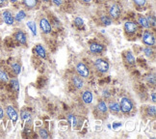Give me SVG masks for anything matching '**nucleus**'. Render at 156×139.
I'll list each match as a JSON object with an SVG mask.
<instances>
[{
    "label": "nucleus",
    "instance_id": "58836bf2",
    "mask_svg": "<svg viewBox=\"0 0 156 139\" xmlns=\"http://www.w3.org/2000/svg\"><path fill=\"white\" fill-rule=\"evenodd\" d=\"M80 2H82L83 4H86V5H89L93 2V0H79Z\"/></svg>",
    "mask_w": 156,
    "mask_h": 139
},
{
    "label": "nucleus",
    "instance_id": "7c9ffc66",
    "mask_svg": "<svg viewBox=\"0 0 156 139\" xmlns=\"http://www.w3.org/2000/svg\"><path fill=\"white\" fill-rule=\"evenodd\" d=\"M20 118L22 121H31L32 119V115L31 113H30V111H28V109H22L20 111Z\"/></svg>",
    "mask_w": 156,
    "mask_h": 139
},
{
    "label": "nucleus",
    "instance_id": "dca6fc26",
    "mask_svg": "<svg viewBox=\"0 0 156 139\" xmlns=\"http://www.w3.org/2000/svg\"><path fill=\"white\" fill-rule=\"evenodd\" d=\"M122 58H123V62L124 64L127 66V67H134L136 65V60L133 52L131 50H125L122 53Z\"/></svg>",
    "mask_w": 156,
    "mask_h": 139
},
{
    "label": "nucleus",
    "instance_id": "0eeeda50",
    "mask_svg": "<svg viewBox=\"0 0 156 139\" xmlns=\"http://www.w3.org/2000/svg\"><path fill=\"white\" fill-rule=\"evenodd\" d=\"M69 79L70 85L76 90H81L85 88V79L83 77H81L78 74H76L75 71H71L69 75Z\"/></svg>",
    "mask_w": 156,
    "mask_h": 139
},
{
    "label": "nucleus",
    "instance_id": "2f4dec72",
    "mask_svg": "<svg viewBox=\"0 0 156 139\" xmlns=\"http://www.w3.org/2000/svg\"><path fill=\"white\" fill-rule=\"evenodd\" d=\"M143 51L145 53V55L148 58H151L154 55V49L152 46H147L143 48Z\"/></svg>",
    "mask_w": 156,
    "mask_h": 139
},
{
    "label": "nucleus",
    "instance_id": "7ed1b4c3",
    "mask_svg": "<svg viewBox=\"0 0 156 139\" xmlns=\"http://www.w3.org/2000/svg\"><path fill=\"white\" fill-rule=\"evenodd\" d=\"M92 71L100 75H106L110 69V64L104 57H95L92 61Z\"/></svg>",
    "mask_w": 156,
    "mask_h": 139
},
{
    "label": "nucleus",
    "instance_id": "4be33fe9",
    "mask_svg": "<svg viewBox=\"0 0 156 139\" xmlns=\"http://www.w3.org/2000/svg\"><path fill=\"white\" fill-rule=\"evenodd\" d=\"M67 119L69 121V123L70 124V126H73V129H76L81 123V120L79 119V117L73 113H69L67 115Z\"/></svg>",
    "mask_w": 156,
    "mask_h": 139
},
{
    "label": "nucleus",
    "instance_id": "a18cd8bd",
    "mask_svg": "<svg viewBox=\"0 0 156 139\" xmlns=\"http://www.w3.org/2000/svg\"><path fill=\"white\" fill-rule=\"evenodd\" d=\"M111 1H119V0H111Z\"/></svg>",
    "mask_w": 156,
    "mask_h": 139
},
{
    "label": "nucleus",
    "instance_id": "c9c22d12",
    "mask_svg": "<svg viewBox=\"0 0 156 139\" xmlns=\"http://www.w3.org/2000/svg\"><path fill=\"white\" fill-rule=\"evenodd\" d=\"M8 0H0V8H5L8 5Z\"/></svg>",
    "mask_w": 156,
    "mask_h": 139
},
{
    "label": "nucleus",
    "instance_id": "4468645a",
    "mask_svg": "<svg viewBox=\"0 0 156 139\" xmlns=\"http://www.w3.org/2000/svg\"><path fill=\"white\" fill-rule=\"evenodd\" d=\"M107 106H108V110H109V113L113 114V115L119 116L121 115V107H119V101H115V100H109L107 102Z\"/></svg>",
    "mask_w": 156,
    "mask_h": 139
},
{
    "label": "nucleus",
    "instance_id": "f8f14e48",
    "mask_svg": "<svg viewBox=\"0 0 156 139\" xmlns=\"http://www.w3.org/2000/svg\"><path fill=\"white\" fill-rule=\"evenodd\" d=\"M13 38L17 44L21 46L27 45V34L24 32V30L22 29H16L13 34Z\"/></svg>",
    "mask_w": 156,
    "mask_h": 139
},
{
    "label": "nucleus",
    "instance_id": "6ab92c4d",
    "mask_svg": "<svg viewBox=\"0 0 156 139\" xmlns=\"http://www.w3.org/2000/svg\"><path fill=\"white\" fill-rule=\"evenodd\" d=\"M138 25H139L142 29H151V26H149L148 21L147 20V16L143 14H137L135 16V20H134Z\"/></svg>",
    "mask_w": 156,
    "mask_h": 139
},
{
    "label": "nucleus",
    "instance_id": "c03bdc74",
    "mask_svg": "<svg viewBox=\"0 0 156 139\" xmlns=\"http://www.w3.org/2000/svg\"><path fill=\"white\" fill-rule=\"evenodd\" d=\"M0 50H1V41H0Z\"/></svg>",
    "mask_w": 156,
    "mask_h": 139
},
{
    "label": "nucleus",
    "instance_id": "473e14b6",
    "mask_svg": "<svg viewBox=\"0 0 156 139\" xmlns=\"http://www.w3.org/2000/svg\"><path fill=\"white\" fill-rule=\"evenodd\" d=\"M38 134L41 138H44V139H46V138H49L50 135H49V132L47 131L44 128H40L38 129Z\"/></svg>",
    "mask_w": 156,
    "mask_h": 139
},
{
    "label": "nucleus",
    "instance_id": "9b49d317",
    "mask_svg": "<svg viewBox=\"0 0 156 139\" xmlns=\"http://www.w3.org/2000/svg\"><path fill=\"white\" fill-rule=\"evenodd\" d=\"M1 19L5 24H7L9 26H13L15 24V16L13 11L10 9H4L1 13Z\"/></svg>",
    "mask_w": 156,
    "mask_h": 139
},
{
    "label": "nucleus",
    "instance_id": "ddd939ff",
    "mask_svg": "<svg viewBox=\"0 0 156 139\" xmlns=\"http://www.w3.org/2000/svg\"><path fill=\"white\" fill-rule=\"evenodd\" d=\"M5 113L7 117L12 121L13 123H16L17 120H19V113H17L16 109L15 108V106H13L12 104H8L5 107Z\"/></svg>",
    "mask_w": 156,
    "mask_h": 139
},
{
    "label": "nucleus",
    "instance_id": "c756f323",
    "mask_svg": "<svg viewBox=\"0 0 156 139\" xmlns=\"http://www.w3.org/2000/svg\"><path fill=\"white\" fill-rule=\"evenodd\" d=\"M10 80V76L8 75V72L6 71L5 69L0 68V81L4 82V83H7Z\"/></svg>",
    "mask_w": 156,
    "mask_h": 139
},
{
    "label": "nucleus",
    "instance_id": "4c0bfd02",
    "mask_svg": "<svg viewBox=\"0 0 156 139\" xmlns=\"http://www.w3.org/2000/svg\"><path fill=\"white\" fill-rule=\"evenodd\" d=\"M5 116V112H4V109L0 106V119H3Z\"/></svg>",
    "mask_w": 156,
    "mask_h": 139
},
{
    "label": "nucleus",
    "instance_id": "e433bc0d",
    "mask_svg": "<svg viewBox=\"0 0 156 139\" xmlns=\"http://www.w3.org/2000/svg\"><path fill=\"white\" fill-rule=\"evenodd\" d=\"M93 1H94L95 3H98V4H102V5H105L108 1H110V0H93Z\"/></svg>",
    "mask_w": 156,
    "mask_h": 139
},
{
    "label": "nucleus",
    "instance_id": "5701e85b",
    "mask_svg": "<svg viewBox=\"0 0 156 139\" xmlns=\"http://www.w3.org/2000/svg\"><path fill=\"white\" fill-rule=\"evenodd\" d=\"M34 51L35 53L37 54V56H39L40 58L41 59H46L47 58V53H46V50L44 46L41 45V44H37L34 47Z\"/></svg>",
    "mask_w": 156,
    "mask_h": 139
},
{
    "label": "nucleus",
    "instance_id": "9d476101",
    "mask_svg": "<svg viewBox=\"0 0 156 139\" xmlns=\"http://www.w3.org/2000/svg\"><path fill=\"white\" fill-rule=\"evenodd\" d=\"M39 27L41 29V33L44 35H48L52 32L53 25H52L51 21L47 19L46 16H41L39 20Z\"/></svg>",
    "mask_w": 156,
    "mask_h": 139
},
{
    "label": "nucleus",
    "instance_id": "79ce46f5",
    "mask_svg": "<svg viewBox=\"0 0 156 139\" xmlns=\"http://www.w3.org/2000/svg\"><path fill=\"white\" fill-rule=\"evenodd\" d=\"M40 1L41 3H44V4H49V3H51V0H40Z\"/></svg>",
    "mask_w": 156,
    "mask_h": 139
},
{
    "label": "nucleus",
    "instance_id": "a878e982",
    "mask_svg": "<svg viewBox=\"0 0 156 139\" xmlns=\"http://www.w3.org/2000/svg\"><path fill=\"white\" fill-rule=\"evenodd\" d=\"M26 26L30 30V32L32 33L33 36H37L38 34V27H37V23L34 20H28L26 22Z\"/></svg>",
    "mask_w": 156,
    "mask_h": 139
},
{
    "label": "nucleus",
    "instance_id": "39448f33",
    "mask_svg": "<svg viewBox=\"0 0 156 139\" xmlns=\"http://www.w3.org/2000/svg\"><path fill=\"white\" fill-rule=\"evenodd\" d=\"M74 71L76 74L79 75L81 77H83L84 79H88V78H91L93 71L91 67L84 62V61H77L74 65Z\"/></svg>",
    "mask_w": 156,
    "mask_h": 139
},
{
    "label": "nucleus",
    "instance_id": "aec40b11",
    "mask_svg": "<svg viewBox=\"0 0 156 139\" xmlns=\"http://www.w3.org/2000/svg\"><path fill=\"white\" fill-rule=\"evenodd\" d=\"M98 21L102 26H110L113 23V20H111V17L106 14V12H102L98 15Z\"/></svg>",
    "mask_w": 156,
    "mask_h": 139
},
{
    "label": "nucleus",
    "instance_id": "6e6552de",
    "mask_svg": "<svg viewBox=\"0 0 156 139\" xmlns=\"http://www.w3.org/2000/svg\"><path fill=\"white\" fill-rule=\"evenodd\" d=\"M142 34V42L147 46H154L156 44L155 34L151 29H145L141 33Z\"/></svg>",
    "mask_w": 156,
    "mask_h": 139
},
{
    "label": "nucleus",
    "instance_id": "f257e3e1",
    "mask_svg": "<svg viewBox=\"0 0 156 139\" xmlns=\"http://www.w3.org/2000/svg\"><path fill=\"white\" fill-rule=\"evenodd\" d=\"M106 14L114 21H119L122 16V7L119 1H108L106 4Z\"/></svg>",
    "mask_w": 156,
    "mask_h": 139
},
{
    "label": "nucleus",
    "instance_id": "2eb2a0df",
    "mask_svg": "<svg viewBox=\"0 0 156 139\" xmlns=\"http://www.w3.org/2000/svg\"><path fill=\"white\" fill-rule=\"evenodd\" d=\"M81 101L84 104L90 105L94 101V94L90 89H82L81 90Z\"/></svg>",
    "mask_w": 156,
    "mask_h": 139
},
{
    "label": "nucleus",
    "instance_id": "a19ab883",
    "mask_svg": "<svg viewBox=\"0 0 156 139\" xmlns=\"http://www.w3.org/2000/svg\"><path fill=\"white\" fill-rule=\"evenodd\" d=\"M8 1L10 2V3H12V4H17V3H19L20 2V0H8Z\"/></svg>",
    "mask_w": 156,
    "mask_h": 139
},
{
    "label": "nucleus",
    "instance_id": "f3484780",
    "mask_svg": "<svg viewBox=\"0 0 156 139\" xmlns=\"http://www.w3.org/2000/svg\"><path fill=\"white\" fill-rule=\"evenodd\" d=\"M9 67L15 76H17L21 72V63L17 59H12L9 61Z\"/></svg>",
    "mask_w": 156,
    "mask_h": 139
},
{
    "label": "nucleus",
    "instance_id": "423d86ee",
    "mask_svg": "<svg viewBox=\"0 0 156 139\" xmlns=\"http://www.w3.org/2000/svg\"><path fill=\"white\" fill-rule=\"evenodd\" d=\"M94 115L101 119H106L109 115V110H108L107 102L104 99H100L97 102L94 107Z\"/></svg>",
    "mask_w": 156,
    "mask_h": 139
},
{
    "label": "nucleus",
    "instance_id": "a211bd4d",
    "mask_svg": "<svg viewBox=\"0 0 156 139\" xmlns=\"http://www.w3.org/2000/svg\"><path fill=\"white\" fill-rule=\"evenodd\" d=\"M41 3L40 0H21L22 6L28 11L39 9L41 7Z\"/></svg>",
    "mask_w": 156,
    "mask_h": 139
},
{
    "label": "nucleus",
    "instance_id": "20e7f679",
    "mask_svg": "<svg viewBox=\"0 0 156 139\" xmlns=\"http://www.w3.org/2000/svg\"><path fill=\"white\" fill-rule=\"evenodd\" d=\"M119 107H121L122 114L125 116H130L135 110L134 101L128 96H122L119 101Z\"/></svg>",
    "mask_w": 156,
    "mask_h": 139
},
{
    "label": "nucleus",
    "instance_id": "c85d7f7f",
    "mask_svg": "<svg viewBox=\"0 0 156 139\" xmlns=\"http://www.w3.org/2000/svg\"><path fill=\"white\" fill-rule=\"evenodd\" d=\"M73 24H74V26L77 27L79 30H82L84 29V26H85V23H84V20L82 17L80 16H76L73 19Z\"/></svg>",
    "mask_w": 156,
    "mask_h": 139
},
{
    "label": "nucleus",
    "instance_id": "cd10ccee",
    "mask_svg": "<svg viewBox=\"0 0 156 139\" xmlns=\"http://www.w3.org/2000/svg\"><path fill=\"white\" fill-rule=\"evenodd\" d=\"M146 16H147V20L148 21V24H149V26H151V28L154 29L155 28V23H156L155 15L153 13H151V12H149L148 14L146 15Z\"/></svg>",
    "mask_w": 156,
    "mask_h": 139
},
{
    "label": "nucleus",
    "instance_id": "393cba45",
    "mask_svg": "<svg viewBox=\"0 0 156 139\" xmlns=\"http://www.w3.org/2000/svg\"><path fill=\"white\" fill-rule=\"evenodd\" d=\"M131 1L139 11L145 10L147 6V0H131Z\"/></svg>",
    "mask_w": 156,
    "mask_h": 139
},
{
    "label": "nucleus",
    "instance_id": "72a5a7b5",
    "mask_svg": "<svg viewBox=\"0 0 156 139\" xmlns=\"http://www.w3.org/2000/svg\"><path fill=\"white\" fill-rule=\"evenodd\" d=\"M145 79L151 85H155V75L154 74H148L146 75Z\"/></svg>",
    "mask_w": 156,
    "mask_h": 139
},
{
    "label": "nucleus",
    "instance_id": "b1692460",
    "mask_svg": "<svg viewBox=\"0 0 156 139\" xmlns=\"http://www.w3.org/2000/svg\"><path fill=\"white\" fill-rule=\"evenodd\" d=\"M14 16H15V21L20 23V22L24 20L27 17V13L24 9H20V10L17 11L16 14H14Z\"/></svg>",
    "mask_w": 156,
    "mask_h": 139
},
{
    "label": "nucleus",
    "instance_id": "f03ea898",
    "mask_svg": "<svg viewBox=\"0 0 156 139\" xmlns=\"http://www.w3.org/2000/svg\"><path fill=\"white\" fill-rule=\"evenodd\" d=\"M142 28L133 20H128L123 23V32L129 40H135L142 33Z\"/></svg>",
    "mask_w": 156,
    "mask_h": 139
},
{
    "label": "nucleus",
    "instance_id": "ea45409f",
    "mask_svg": "<svg viewBox=\"0 0 156 139\" xmlns=\"http://www.w3.org/2000/svg\"><path fill=\"white\" fill-rule=\"evenodd\" d=\"M119 126H122V123H114L113 124V129L114 130H116V129H118L119 128Z\"/></svg>",
    "mask_w": 156,
    "mask_h": 139
},
{
    "label": "nucleus",
    "instance_id": "bb28decb",
    "mask_svg": "<svg viewBox=\"0 0 156 139\" xmlns=\"http://www.w3.org/2000/svg\"><path fill=\"white\" fill-rule=\"evenodd\" d=\"M9 82L11 84L12 89H13L16 94H19V92H20V82H19V79H17L16 76L15 77H11Z\"/></svg>",
    "mask_w": 156,
    "mask_h": 139
},
{
    "label": "nucleus",
    "instance_id": "37998d69",
    "mask_svg": "<svg viewBox=\"0 0 156 139\" xmlns=\"http://www.w3.org/2000/svg\"><path fill=\"white\" fill-rule=\"evenodd\" d=\"M151 98H152V102L154 104V102L156 101V98H155V92H152V96H151Z\"/></svg>",
    "mask_w": 156,
    "mask_h": 139
},
{
    "label": "nucleus",
    "instance_id": "1a4fd4ad",
    "mask_svg": "<svg viewBox=\"0 0 156 139\" xmlns=\"http://www.w3.org/2000/svg\"><path fill=\"white\" fill-rule=\"evenodd\" d=\"M89 49L94 55H102L106 50V46L98 41L89 42Z\"/></svg>",
    "mask_w": 156,
    "mask_h": 139
},
{
    "label": "nucleus",
    "instance_id": "f704fd0d",
    "mask_svg": "<svg viewBox=\"0 0 156 139\" xmlns=\"http://www.w3.org/2000/svg\"><path fill=\"white\" fill-rule=\"evenodd\" d=\"M51 3L55 5L56 7H61L64 3V0H51Z\"/></svg>",
    "mask_w": 156,
    "mask_h": 139
},
{
    "label": "nucleus",
    "instance_id": "412c9836",
    "mask_svg": "<svg viewBox=\"0 0 156 139\" xmlns=\"http://www.w3.org/2000/svg\"><path fill=\"white\" fill-rule=\"evenodd\" d=\"M143 111H144V115L147 118H155L156 115V107L155 105H145L143 106Z\"/></svg>",
    "mask_w": 156,
    "mask_h": 139
}]
</instances>
